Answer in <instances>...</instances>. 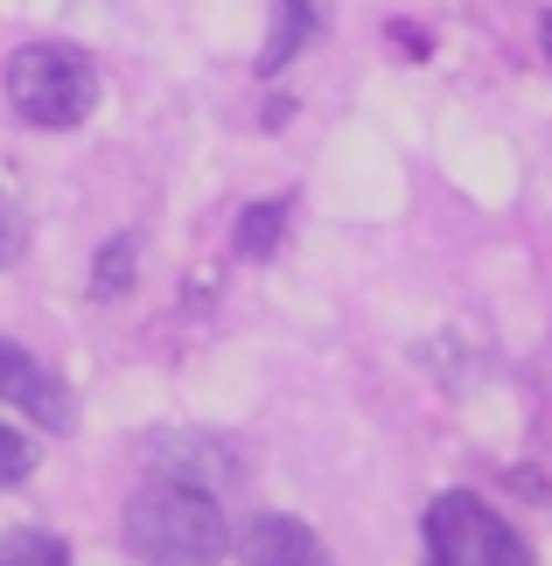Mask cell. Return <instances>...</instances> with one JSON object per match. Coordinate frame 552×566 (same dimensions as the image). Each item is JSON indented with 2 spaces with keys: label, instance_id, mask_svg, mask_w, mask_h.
I'll use <instances>...</instances> for the list:
<instances>
[{
  "label": "cell",
  "instance_id": "obj_1",
  "mask_svg": "<svg viewBox=\"0 0 552 566\" xmlns=\"http://www.w3.org/2000/svg\"><path fill=\"white\" fill-rule=\"evenodd\" d=\"M126 546L147 566H217L225 559V511L210 490L189 483H154L126 504Z\"/></svg>",
  "mask_w": 552,
  "mask_h": 566
},
{
  "label": "cell",
  "instance_id": "obj_2",
  "mask_svg": "<svg viewBox=\"0 0 552 566\" xmlns=\"http://www.w3.org/2000/svg\"><path fill=\"white\" fill-rule=\"evenodd\" d=\"M8 105L42 134H71L98 105V63L77 42H29L8 56Z\"/></svg>",
  "mask_w": 552,
  "mask_h": 566
},
{
  "label": "cell",
  "instance_id": "obj_3",
  "mask_svg": "<svg viewBox=\"0 0 552 566\" xmlns=\"http://www.w3.org/2000/svg\"><path fill=\"white\" fill-rule=\"evenodd\" d=\"M427 566H532V546L476 490H440L427 504Z\"/></svg>",
  "mask_w": 552,
  "mask_h": 566
},
{
  "label": "cell",
  "instance_id": "obj_4",
  "mask_svg": "<svg viewBox=\"0 0 552 566\" xmlns=\"http://www.w3.org/2000/svg\"><path fill=\"white\" fill-rule=\"evenodd\" d=\"M0 406H14V412H29L35 427H50V433H71L77 427V399H71V385H63L42 357H29L21 343L0 336Z\"/></svg>",
  "mask_w": 552,
  "mask_h": 566
},
{
  "label": "cell",
  "instance_id": "obj_5",
  "mask_svg": "<svg viewBox=\"0 0 552 566\" xmlns=\"http://www.w3.org/2000/svg\"><path fill=\"white\" fill-rule=\"evenodd\" d=\"M147 469H162V483H189V490H231L238 483V454L231 441H217V433H147L140 441Z\"/></svg>",
  "mask_w": 552,
  "mask_h": 566
},
{
  "label": "cell",
  "instance_id": "obj_6",
  "mask_svg": "<svg viewBox=\"0 0 552 566\" xmlns=\"http://www.w3.org/2000/svg\"><path fill=\"white\" fill-rule=\"evenodd\" d=\"M238 553H246V566H329L322 538L301 517H280V511H259L246 538H238Z\"/></svg>",
  "mask_w": 552,
  "mask_h": 566
},
{
  "label": "cell",
  "instance_id": "obj_7",
  "mask_svg": "<svg viewBox=\"0 0 552 566\" xmlns=\"http://www.w3.org/2000/svg\"><path fill=\"white\" fill-rule=\"evenodd\" d=\"M308 42H315V0H280V8H273V29H267V50H259V71L294 63Z\"/></svg>",
  "mask_w": 552,
  "mask_h": 566
},
{
  "label": "cell",
  "instance_id": "obj_8",
  "mask_svg": "<svg viewBox=\"0 0 552 566\" xmlns=\"http://www.w3.org/2000/svg\"><path fill=\"white\" fill-rule=\"evenodd\" d=\"M280 238H287V210L280 203H252L246 217H238V252L246 259H273Z\"/></svg>",
  "mask_w": 552,
  "mask_h": 566
},
{
  "label": "cell",
  "instance_id": "obj_9",
  "mask_svg": "<svg viewBox=\"0 0 552 566\" xmlns=\"http://www.w3.org/2000/svg\"><path fill=\"white\" fill-rule=\"evenodd\" d=\"M134 252H140V238H134V231L113 238V245L98 252V273H92V294H98V301H113V294L134 287Z\"/></svg>",
  "mask_w": 552,
  "mask_h": 566
},
{
  "label": "cell",
  "instance_id": "obj_10",
  "mask_svg": "<svg viewBox=\"0 0 552 566\" xmlns=\"http://www.w3.org/2000/svg\"><path fill=\"white\" fill-rule=\"evenodd\" d=\"M0 566H71V553L50 532H8L0 538Z\"/></svg>",
  "mask_w": 552,
  "mask_h": 566
},
{
  "label": "cell",
  "instance_id": "obj_11",
  "mask_svg": "<svg viewBox=\"0 0 552 566\" xmlns=\"http://www.w3.org/2000/svg\"><path fill=\"white\" fill-rule=\"evenodd\" d=\"M29 469H35V448L21 441L14 427H0V490H8V483H21Z\"/></svg>",
  "mask_w": 552,
  "mask_h": 566
},
{
  "label": "cell",
  "instance_id": "obj_12",
  "mask_svg": "<svg viewBox=\"0 0 552 566\" xmlns=\"http://www.w3.org/2000/svg\"><path fill=\"white\" fill-rule=\"evenodd\" d=\"M539 42H545V63H552V14L539 21Z\"/></svg>",
  "mask_w": 552,
  "mask_h": 566
},
{
  "label": "cell",
  "instance_id": "obj_13",
  "mask_svg": "<svg viewBox=\"0 0 552 566\" xmlns=\"http://www.w3.org/2000/svg\"><path fill=\"white\" fill-rule=\"evenodd\" d=\"M0 252H8V196H0Z\"/></svg>",
  "mask_w": 552,
  "mask_h": 566
}]
</instances>
